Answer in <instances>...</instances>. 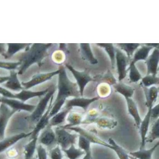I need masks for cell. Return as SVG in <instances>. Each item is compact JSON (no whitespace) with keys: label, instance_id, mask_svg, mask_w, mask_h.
I'll return each instance as SVG.
<instances>
[{"label":"cell","instance_id":"1","mask_svg":"<svg viewBox=\"0 0 159 159\" xmlns=\"http://www.w3.org/2000/svg\"><path fill=\"white\" fill-rule=\"evenodd\" d=\"M55 132L57 135V144L59 145L61 150L67 149L72 144L76 143L77 138L79 137L78 134H72L67 131L66 129L57 126L54 128Z\"/></svg>","mask_w":159,"mask_h":159},{"label":"cell","instance_id":"2","mask_svg":"<svg viewBox=\"0 0 159 159\" xmlns=\"http://www.w3.org/2000/svg\"><path fill=\"white\" fill-rule=\"evenodd\" d=\"M129 59L119 49L116 48V65L118 80L122 81L126 77L128 71L127 66Z\"/></svg>","mask_w":159,"mask_h":159},{"label":"cell","instance_id":"3","mask_svg":"<svg viewBox=\"0 0 159 159\" xmlns=\"http://www.w3.org/2000/svg\"><path fill=\"white\" fill-rule=\"evenodd\" d=\"M50 98V96H47L46 98L39 103L30 115L25 118V120L30 123V125L32 126L36 125L40 119L43 116L46 112L45 111Z\"/></svg>","mask_w":159,"mask_h":159},{"label":"cell","instance_id":"4","mask_svg":"<svg viewBox=\"0 0 159 159\" xmlns=\"http://www.w3.org/2000/svg\"><path fill=\"white\" fill-rule=\"evenodd\" d=\"M38 144L51 148L57 144V135L52 127L48 125L38 136Z\"/></svg>","mask_w":159,"mask_h":159},{"label":"cell","instance_id":"5","mask_svg":"<svg viewBox=\"0 0 159 159\" xmlns=\"http://www.w3.org/2000/svg\"><path fill=\"white\" fill-rule=\"evenodd\" d=\"M65 129L72 130V131H75L79 135H82L83 137L87 139L88 141H90L91 143L98 144V145H101V146L107 147V148L111 149L112 148V147L111 146L110 144L105 142L103 140L98 138V136L92 134L90 131L80 127V126H73V127H68V128H66Z\"/></svg>","mask_w":159,"mask_h":159},{"label":"cell","instance_id":"6","mask_svg":"<svg viewBox=\"0 0 159 159\" xmlns=\"http://www.w3.org/2000/svg\"><path fill=\"white\" fill-rule=\"evenodd\" d=\"M16 111L14 110H11L6 106L2 104L1 106V112H0V137L1 141L4 139L5 133L6 129L8 123Z\"/></svg>","mask_w":159,"mask_h":159},{"label":"cell","instance_id":"7","mask_svg":"<svg viewBox=\"0 0 159 159\" xmlns=\"http://www.w3.org/2000/svg\"><path fill=\"white\" fill-rule=\"evenodd\" d=\"M147 75H157L159 70V49H154L152 53L146 61Z\"/></svg>","mask_w":159,"mask_h":159},{"label":"cell","instance_id":"8","mask_svg":"<svg viewBox=\"0 0 159 159\" xmlns=\"http://www.w3.org/2000/svg\"><path fill=\"white\" fill-rule=\"evenodd\" d=\"M99 98H100L99 97L91 99L84 98H75L68 101L65 108L72 109V108L74 107H78L84 110L85 111H86L90 105L97 100H99Z\"/></svg>","mask_w":159,"mask_h":159},{"label":"cell","instance_id":"9","mask_svg":"<svg viewBox=\"0 0 159 159\" xmlns=\"http://www.w3.org/2000/svg\"><path fill=\"white\" fill-rule=\"evenodd\" d=\"M52 109V104H50V106L48 107V110L45 112L43 116L40 119L39 121L35 125L33 131H31V139L30 140L34 139L39 136V133L40 131L43 130L49 124L50 121V117L49 116V114L51 112Z\"/></svg>","mask_w":159,"mask_h":159},{"label":"cell","instance_id":"10","mask_svg":"<svg viewBox=\"0 0 159 159\" xmlns=\"http://www.w3.org/2000/svg\"><path fill=\"white\" fill-rule=\"evenodd\" d=\"M31 132L28 133H22L10 136L7 138H4L3 140L1 141L0 147H1V152H4L10 147H12L14 145L17 143L21 139L31 136Z\"/></svg>","mask_w":159,"mask_h":159},{"label":"cell","instance_id":"11","mask_svg":"<svg viewBox=\"0 0 159 159\" xmlns=\"http://www.w3.org/2000/svg\"><path fill=\"white\" fill-rule=\"evenodd\" d=\"M152 108H148V112L143 120L141 121V125L139 128L140 129L141 138V146H140V149H145L147 133L149 130V125L151 122V109Z\"/></svg>","mask_w":159,"mask_h":159},{"label":"cell","instance_id":"12","mask_svg":"<svg viewBox=\"0 0 159 159\" xmlns=\"http://www.w3.org/2000/svg\"><path fill=\"white\" fill-rule=\"evenodd\" d=\"M50 61L57 65H61L66 61L67 54L63 49L55 47L51 50L49 55Z\"/></svg>","mask_w":159,"mask_h":159},{"label":"cell","instance_id":"13","mask_svg":"<svg viewBox=\"0 0 159 159\" xmlns=\"http://www.w3.org/2000/svg\"><path fill=\"white\" fill-rule=\"evenodd\" d=\"M129 113L134 119L136 127L139 128L142 119L139 114L138 108L134 100L131 98H125Z\"/></svg>","mask_w":159,"mask_h":159},{"label":"cell","instance_id":"14","mask_svg":"<svg viewBox=\"0 0 159 159\" xmlns=\"http://www.w3.org/2000/svg\"><path fill=\"white\" fill-rule=\"evenodd\" d=\"M2 102L8 105L10 107L14 110L18 111H24L29 112L32 113L36 108V106L34 105H28L20 102L17 101L13 100H7L3 99L2 100Z\"/></svg>","mask_w":159,"mask_h":159},{"label":"cell","instance_id":"15","mask_svg":"<svg viewBox=\"0 0 159 159\" xmlns=\"http://www.w3.org/2000/svg\"><path fill=\"white\" fill-rule=\"evenodd\" d=\"M71 110V109L65 108L61 111L50 119L49 124L52 127L63 125L65 122L68 115Z\"/></svg>","mask_w":159,"mask_h":159},{"label":"cell","instance_id":"16","mask_svg":"<svg viewBox=\"0 0 159 159\" xmlns=\"http://www.w3.org/2000/svg\"><path fill=\"white\" fill-rule=\"evenodd\" d=\"M83 115L81 114L70 111L66 118V120L68 123L65 125L60 126V127L66 129L68 127L78 126L83 121Z\"/></svg>","mask_w":159,"mask_h":159},{"label":"cell","instance_id":"17","mask_svg":"<svg viewBox=\"0 0 159 159\" xmlns=\"http://www.w3.org/2000/svg\"><path fill=\"white\" fill-rule=\"evenodd\" d=\"M145 88L146 98V106L148 108H152L158 97L159 88L155 86L149 88Z\"/></svg>","mask_w":159,"mask_h":159},{"label":"cell","instance_id":"18","mask_svg":"<svg viewBox=\"0 0 159 159\" xmlns=\"http://www.w3.org/2000/svg\"><path fill=\"white\" fill-rule=\"evenodd\" d=\"M159 146V141L151 149L148 150L140 149V150L136 152H131L129 153V155L136 159H152L153 153Z\"/></svg>","mask_w":159,"mask_h":159},{"label":"cell","instance_id":"19","mask_svg":"<svg viewBox=\"0 0 159 159\" xmlns=\"http://www.w3.org/2000/svg\"><path fill=\"white\" fill-rule=\"evenodd\" d=\"M113 88L116 92L121 94L125 98H131L134 93L135 89L131 86L120 82L113 85Z\"/></svg>","mask_w":159,"mask_h":159},{"label":"cell","instance_id":"20","mask_svg":"<svg viewBox=\"0 0 159 159\" xmlns=\"http://www.w3.org/2000/svg\"><path fill=\"white\" fill-rule=\"evenodd\" d=\"M143 46L139 48L134 53L133 58L132 61L135 63L140 61L147 60L149 56V53L151 50H152V48L143 44Z\"/></svg>","mask_w":159,"mask_h":159},{"label":"cell","instance_id":"21","mask_svg":"<svg viewBox=\"0 0 159 159\" xmlns=\"http://www.w3.org/2000/svg\"><path fill=\"white\" fill-rule=\"evenodd\" d=\"M74 75L79 85L80 95L83 96L84 89L86 85L90 81H92L93 79L89 75L85 74L75 72H74Z\"/></svg>","mask_w":159,"mask_h":159},{"label":"cell","instance_id":"22","mask_svg":"<svg viewBox=\"0 0 159 159\" xmlns=\"http://www.w3.org/2000/svg\"><path fill=\"white\" fill-rule=\"evenodd\" d=\"M122 51H124L129 58L134 56V53L139 48L141 44L139 43H117L115 44Z\"/></svg>","mask_w":159,"mask_h":159},{"label":"cell","instance_id":"23","mask_svg":"<svg viewBox=\"0 0 159 159\" xmlns=\"http://www.w3.org/2000/svg\"><path fill=\"white\" fill-rule=\"evenodd\" d=\"M38 137L31 140L26 145L23 146L24 148V159H32L35 151L37 150V143Z\"/></svg>","mask_w":159,"mask_h":159},{"label":"cell","instance_id":"24","mask_svg":"<svg viewBox=\"0 0 159 159\" xmlns=\"http://www.w3.org/2000/svg\"><path fill=\"white\" fill-rule=\"evenodd\" d=\"M62 151L65 153L66 155L69 159H78L81 156L85 155L86 153L80 149L75 148L74 144H72L67 149Z\"/></svg>","mask_w":159,"mask_h":159},{"label":"cell","instance_id":"25","mask_svg":"<svg viewBox=\"0 0 159 159\" xmlns=\"http://www.w3.org/2000/svg\"><path fill=\"white\" fill-rule=\"evenodd\" d=\"M108 143L112 147V150L115 152L119 159H129V156L126 151L122 147L118 145L113 139L109 138Z\"/></svg>","mask_w":159,"mask_h":159},{"label":"cell","instance_id":"26","mask_svg":"<svg viewBox=\"0 0 159 159\" xmlns=\"http://www.w3.org/2000/svg\"><path fill=\"white\" fill-rule=\"evenodd\" d=\"M129 80L131 83H136L142 79V76L140 71L135 66V63L131 61L129 64Z\"/></svg>","mask_w":159,"mask_h":159},{"label":"cell","instance_id":"27","mask_svg":"<svg viewBox=\"0 0 159 159\" xmlns=\"http://www.w3.org/2000/svg\"><path fill=\"white\" fill-rule=\"evenodd\" d=\"M141 84L145 88L159 85V77L152 75H147L141 79Z\"/></svg>","mask_w":159,"mask_h":159},{"label":"cell","instance_id":"28","mask_svg":"<svg viewBox=\"0 0 159 159\" xmlns=\"http://www.w3.org/2000/svg\"><path fill=\"white\" fill-rule=\"evenodd\" d=\"M159 139V118L153 125L149 135L147 137L146 143H152Z\"/></svg>","mask_w":159,"mask_h":159},{"label":"cell","instance_id":"29","mask_svg":"<svg viewBox=\"0 0 159 159\" xmlns=\"http://www.w3.org/2000/svg\"><path fill=\"white\" fill-rule=\"evenodd\" d=\"M104 48H105L107 53L110 58L112 67L114 68L116 65V48L112 43L105 44Z\"/></svg>","mask_w":159,"mask_h":159},{"label":"cell","instance_id":"30","mask_svg":"<svg viewBox=\"0 0 159 159\" xmlns=\"http://www.w3.org/2000/svg\"><path fill=\"white\" fill-rule=\"evenodd\" d=\"M78 147L80 149L83 150L85 153L91 152V143L86 138L80 135L78 137Z\"/></svg>","mask_w":159,"mask_h":159},{"label":"cell","instance_id":"31","mask_svg":"<svg viewBox=\"0 0 159 159\" xmlns=\"http://www.w3.org/2000/svg\"><path fill=\"white\" fill-rule=\"evenodd\" d=\"M62 150L59 145L51 149L50 151V157L51 159H62L63 155Z\"/></svg>","mask_w":159,"mask_h":159},{"label":"cell","instance_id":"32","mask_svg":"<svg viewBox=\"0 0 159 159\" xmlns=\"http://www.w3.org/2000/svg\"><path fill=\"white\" fill-rule=\"evenodd\" d=\"M37 152L38 159H48V153L43 145L39 144L37 146Z\"/></svg>","mask_w":159,"mask_h":159},{"label":"cell","instance_id":"33","mask_svg":"<svg viewBox=\"0 0 159 159\" xmlns=\"http://www.w3.org/2000/svg\"><path fill=\"white\" fill-rule=\"evenodd\" d=\"M151 120H157L159 118V103L151 109Z\"/></svg>","mask_w":159,"mask_h":159},{"label":"cell","instance_id":"34","mask_svg":"<svg viewBox=\"0 0 159 159\" xmlns=\"http://www.w3.org/2000/svg\"><path fill=\"white\" fill-rule=\"evenodd\" d=\"M144 44L146 46L152 47L153 48L159 49V43H146Z\"/></svg>","mask_w":159,"mask_h":159},{"label":"cell","instance_id":"35","mask_svg":"<svg viewBox=\"0 0 159 159\" xmlns=\"http://www.w3.org/2000/svg\"><path fill=\"white\" fill-rule=\"evenodd\" d=\"M82 159H92V152L86 153L85 156H84V157Z\"/></svg>","mask_w":159,"mask_h":159},{"label":"cell","instance_id":"36","mask_svg":"<svg viewBox=\"0 0 159 159\" xmlns=\"http://www.w3.org/2000/svg\"><path fill=\"white\" fill-rule=\"evenodd\" d=\"M129 159H136L132 157H129Z\"/></svg>","mask_w":159,"mask_h":159},{"label":"cell","instance_id":"37","mask_svg":"<svg viewBox=\"0 0 159 159\" xmlns=\"http://www.w3.org/2000/svg\"></svg>","mask_w":159,"mask_h":159},{"label":"cell","instance_id":"38","mask_svg":"<svg viewBox=\"0 0 159 159\" xmlns=\"http://www.w3.org/2000/svg\"></svg>","mask_w":159,"mask_h":159}]
</instances>
